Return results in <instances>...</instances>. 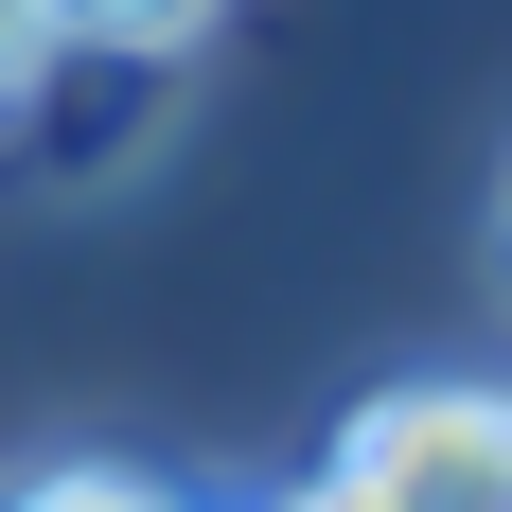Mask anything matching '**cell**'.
<instances>
[{
	"label": "cell",
	"instance_id": "obj_2",
	"mask_svg": "<svg viewBox=\"0 0 512 512\" xmlns=\"http://www.w3.org/2000/svg\"><path fill=\"white\" fill-rule=\"evenodd\" d=\"M36 18H53V53H142V71L177 36H212V0H36Z\"/></svg>",
	"mask_w": 512,
	"mask_h": 512
},
{
	"label": "cell",
	"instance_id": "obj_1",
	"mask_svg": "<svg viewBox=\"0 0 512 512\" xmlns=\"http://www.w3.org/2000/svg\"><path fill=\"white\" fill-rule=\"evenodd\" d=\"M336 477L371 512H512V389H371L336 424Z\"/></svg>",
	"mask_w": 512,
	"mask_h": 512
},
{
	"label": "cell",
	"instance_id": "obj_3",
	"mask_svg": "<svg viewBox=\"0 0 512 512\" xmlns=\"http://www.w3.org/2000/svg\"><path fill=\"white\" fill-rule=\"evenodd\" d=\"M0 512H159L124 460H36V477H0Z\"/></svg>",
	"mask_w": 512,
	"mask_h": 512
},
{
	"label": "cell",
	"instance_id": "obj_4",
	"mask_svg": "<svg viewBox=\"0 0 512 512\" xmlns=\"http://www.w3.org/2000/svg\"><path fill=\"white\" fill-rule=\"evenodd\" d=\"M36 71H53V18H36V0H0V106L36 89Z\"/></svg>",
	"mask_w": 512,
	"mask_h": 512
},
{
	"label": "cell",
	"instance_id": "obj_6",
	"mask_svg": "<svg viewBox=\"0 0 512 512\" xmlns=\"http://www.w3.org/2000/svg\"><path fill=\"white\" fill-rule=\"evenodd\" d=\"M495 301H512V177H495Z\"/></svg>",
	"mask_w": 512,
	"mask_h": 512
},
{
	"label": "cell",
	"instance_id": "obj_5",
	"mask_svg": "<svg viewBox=\"0 0 512 512\" xmlns=\"http://www.w3.org/2000/svg\"><path fill=\"white\" fill-rule=\"evenodd\" d=\"M283 512H371V495H354V477H318V495H283Z\"/></svg>",
	"mask_w": 512,
	"mask_h": 512
},
{
	"label": "cell",
	"instance_id": "obj_7",
	"mask_svg": "<svg viewBox=\"0 0 512 512\" xmlns=\"http://www.w3.org/2000/svg\"><path fill=\"white\" fill-rule=\"evenodd\" d=\"M159 512H195V495H159Z\"/></svg>",
	"mask_w": 512,
	"mask_h": 512
}]
</instances>
